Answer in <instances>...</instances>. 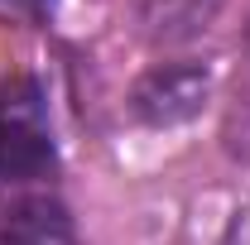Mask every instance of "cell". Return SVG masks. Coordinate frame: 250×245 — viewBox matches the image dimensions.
I'll return each mask as SVG.
<instances>
[{
	"mask_svg": "<svg viewBox=\"0 0 250 245\" xmlns=\"http://www.w3.org/2000/svg\"><path fill=\"white\" fill-rule=\"evenodd\" d=\"M53 168L48 106L34 77L0 82V183H24Z\"/></svg>",
	"mask_w": 250,
	"mask_h": 245,
	"instance_id": "obj_1",
	"label": "cell"
},
{
	"mask_svg": "<svg viewBox=\"0 0 250 245\" xmlns=\"http://www.w3.org/2000/svg\"><path fill=\"white\" fill-rule=\"evenodd\" d=\"M207 67L197 62H168V67H154L135 82L130 92V111L145 125H178L192 121L202 106H207Z\"/></svg>",
	"mask_w": 250,
	"mask_h": 245,
	"instance_id": "obj_2",
	"label": "cell"
},
{
	"mask_svg": "<svg viewBox=\"0 0 250 245\" xmlns=\"http://www.w3.org/2000/svg\"><path fill=\"white\" fill-rule=\"evenodd\" d=\"M0 245H77L72 236V216L53 197H29L0 226Z\"/></svg>",
	"mask_w": 250,
	"mask_h": 245,
	"instance_id": "obj_3",
	"label": "cell"
}]
</instances>
